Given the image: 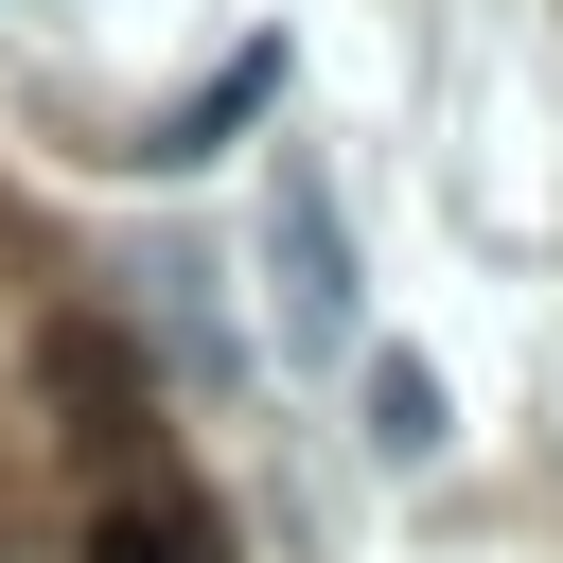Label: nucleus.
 Instances as JSON below:
<instances>
[{
    "label": "nucleus",
    "instance_id": "obj_1",
    "mask_svg": "<svg viewBox=\"0 0 563 563\" xmlns=\"http://www.w3.org/2000/svg\"><path fill=\"white\" fill-rule=\"evenodd\" d=\"M264 264H282V334H299V352H352V317H369V299H352V211H334V176H317L299 141H282V176H264Z\"/></svg>",
    "mask_w": 563,
    "mask_h": 563
},
{
    "label": "nucleus",
    "instance_id": "obj_2",
    "mask_svg": "<svg viewBox=\"0 0 563 563\" xmlns=\"http://www.w3.org/2000/svg\"><path fill=\"white\" fill-rule=\"evenodd\" d=\"M35 387H53V422H70V440H123V422H141V334L70 317V334L35 352Z\"/></svg>",
    "mask_w": 563,
    "mask_h": 563
},
{
    "label": "nucleus",
    "instance_id": "obj_3",
    "mask_svg": "<svg viewBox=\"0 0 563 563\" xmlns=\"http://www.w3.org/2000/svg\"><path fill=\"white\" fill-rule=\"evenodd\" d=\"M88 563H229V528H211V493L158 475V493H123V510L88 528Z\"/></svg>",
    "mask_w": 563,
    "mask_h": 563
},
{
    "label": "nucleus",
    "instance_id": "obj_4",
    "mask_svg": "<svg viewBox=\"0 0 563 563\" xmlns=\"http://www.w3.org/2000/svg\"><path fill=\"white\" fill-rule=\"evenodd\" d=\"M246 106H282V35H246V53H229V70H211V88H194V106H176V123H158V141H141V158H158V176H176V158H211V141H229V123H246Z\"/></svg>",
    "mask_w": 563,
    "mask_h": 563
},
{
    "label": "nucleus",
    "instance_id": "obj_5",
    "mask_svg": "<svg viewBox=\"0 0 563 563\" xmlns=\"http://www.w3.org/2000/svg\"><path fill=\"white\" fill-rule=\"evenodd\" d=\"M369 457H440V369L422 352H369Z\"/></svg>",
    "mask_w": 563,
    "mask_h": 563
}]
</instances>
